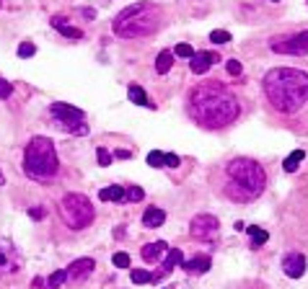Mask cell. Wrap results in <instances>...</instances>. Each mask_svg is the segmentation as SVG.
I'll return each instance as SVG.
<instances>
[{"mask_svg": "<svg viewBox=\"0 0 308 289\" xmlns=\"http://www.w3.org/2000/svg\"><path fill=\"white\" fill-rule=\"evenodd\" d=\"M96 268L94 264V258H78V261H72V264L65 268L68 271V282H83V279L91 276V271Z\"/></svg>", "mask_w": 308, "mask_h": 289, "instance_id": "30bf717a", "label": "cell"}, {"mask_svg": "<svg viewBox=\"0 0 308 289\" xmlns=\"http://www.w3.org/2000/svg\"><path fill=\"white\" fill-rule=\"evenodd\" d=\"M132 282L135 284H148V282H153V274L145 271V268H135L132 271Z\"/></svg>", "mask_w": 308, "mask_h": 289, "instance_id": "603a6c76", "label": "cell"}, {"mask_svg": "<svg viewBox=\"0 0 308 289\" xmlns=\"http://www.w3.org/2000/svg\"><path fill=\"white\" fill-rule=\"evenodd\" d=\"M210 41H213V44H228V41H231V34L223 31V29H215V31L210 34Z\"/></svg>", "mask_w": 308, "mask_h": 289, "instance_id": "484cf974", "label": "cell"}, {"mask_svg": "<svg viewBox=\"0 0 308 289\" xmlns=\"http://www.w3.org/2000/svg\"><path fill=\"white\" fill-rule=\"evenodd\" d=\"M272 3H280V0H272Z\"/></svg>", "mask_w": 308, "mask_h": 289, "instance_id": "f35d334b", "label": "cell"}, {"mask_svg": "<svg viewBox=\"0 0 308 289\" xmlns=\"http://www.w3.org/2000/svg\"><path fill=\"white\" fill-rule=\"evenodd\" d=\"M176 57H187V60H192V57H194V49L189 47V44H179V47H176Z\"/></svg>", "mask_w": 308, "mask_h": 289, "instance_id": "4dcf8cb0", "label": "cell"}, {"mask_svg": "<svg viewBox=\"0 0 308 289\" xmlns=\"http://www.w3.org/2000/svg\"><path fill=\"white\" fill-rule=\"evenodd\" d=\"M303 158H306V152H303V150H293V152H290V155L285 158L283 168L287 170V173H293V170H295V168H298V165H301V163H303Z\"/></svg>", "mask_w": 308, "mask_h": 289, "instance_id": "ffe728a7", "label": "cell"}, {"mask_svg": "<svg viewBox=\"0 0 308 289\" xmlns=\"http://www.w3.org/2000/svg\"><path fill=\"white\" fill-rule=\"evenodd\" d=\"M98 199L101 202H122L124 199V186H106L98 191Z\"/></svg>", "mask_w": 308, "mask_h": 289, "instance_id": "ac0fdd59", "label": "cell"}, {"mask_svg": "<svg viewBox=\"0 0 308 289\" xmlns=\"http://www.w3.org/2000/svg\"><path fill=\"white\" fill-rule=\"evenodd\" d=\"M127 96H130V101L132 103H138V106H148V108H156V103H150V98L148 96H145V90L140 88V85H130V88H127Z\"/></svg>", "mask_w": 308, "mask_h": 289, "instance_id": "e0dca14e", "label": "cell"}, {"mask_svg": "<svg viewBox=\"0 0 308 289\" xmlns=\"http://www.w3.org/2000/svg\"><path fill=\"white\" fill-rule=\"evenodd\" d=\"M238 101L220 83H202L189 93V114L207 129H220L238 119Z\"/></svg>", "mask_w": 308, "mask_h": 289, "instance_id": "6da1fadb", "label": "cell"}, {"mask_svg": "<svg viewBox=\"0 0 308 289\" xmlns=\"http://www.w3.org/2000/svg\"><path fill=\"white\" fill-rule=\"evenodd\" d=\"M114 266L117 268H130V256H127V253H114Z\"/></svg>", "mask_w": 308, "mask_h": 289, "instance_id": "f1b7e54d", "label": "cell"}, {"mask_svg": "<svg viewBox=\"0 0 308 289\" xmlns=\"http://www.w3.org/2000/svg\"><path fill=\"white\" fill-rule=\"evenodd\" d=\"M161 23V8L153 3H135L127 5L124 11L114 18V34L124 39H138L148 36L158 29Z\"/></svg>", "mask_w": 308, "mask_h": 289, "instance_id": "3957f363", "label": "cell"}, {"mask_svg": "<svg viewBox=\"0 0 308 289\" xmlns=\"http://www.w3.org/2000/svg\"><path fill=\"white\" fill-rule=\"evenodd\" d=\"M36 54V47L31 41H21L18 44V57H24V60H29V57H34Z\"/></svg>", "mask_w": 308, "mask_h": 289, "instance_id": "cb8c5ba5", "label": "cell"}, {"mask_svg": "<svg viewBox=\"0 0 308 289\" xmlns=\"http://www.w3.org/2000/svg\"><path fill=\"white\" fill-rule=\"evenodd\" d=\"M114 158H122V160H127V158H130V150H117V152H114Z\"/></svg>", "mask_w": 308, "mask_h": 289, "instance_id": "d590c367", "label": "cell"}, {"mask_svg": "<svg viewBox=\"0 0 308 289\" xmlns=\"http://www.w3.org/2000/svg\"><path fill=\"white\" fill-rule=\"evenodd\" d=\"M272 52L280 54H293V57H301V54H308V31H298L290 36H277V39L269 41Z\"/></svg>", "mask_w": 308, "mask_h": 289, "instance_id": "ba28073f", "label": "cell"}, {"mask_svg": "<svg viewBox=\"0 0 308 289\" xmlns=\"http://www.w3.org/2000/svg\"><path fill=\"white\" fill-rule=\"evenodd\" d=\"M83 16H88V18H94V16H96V11H94V8H86V11H83Z\"/></svg>", "mask_w": 308, "mask_h": 289, "instance_id": "8d00e7d4", "label": "cell"}, {"mask_svg": "<svg viewBox=\"0 0 308 289\" xmlns=\"http://www.w3.org/2000/svg\"><path fill=\"white\" fill-rule=\"evenodd\" d=\"M148 165H153V168H166V165H163V152H158V150L148 152Z\"/></svg>", "mask_w": 308, "mask_h": 289, "instance_id": "83f0119b", "label": "cell"}, {"mask_svg": "<svg viewBox=\"0 0 308 289\" xmlns=\"http://www.w3.org/2000/svg\"><path fill=\"white\" fill-rule=\"evenodd\" d=\"M181 264H184V253H181L179 248H168L166 258H163V271H161V274H153V282H161L166 274H171V268H176Z\"/></svg>", "mask_w": 308, "mask_h": 289, "instance_id": "4fadbf2b", "label": "cell"}, {"mask_svg": "<svg viewBox=\"0 0 308 289\" xmlns=\"http://www.w3.org/2000/svg\"><path fill=\"white\" fill-rule=\"evenodd\" d=\"M179 155H174V152H163V165H166V168H176L179 165Z\"/></svg>", "mask_w": 308, "mask_h": 289, "instance_id": "f546056e", "label": "cell"}, {"mask_svg": "<svg viewBox=\"0 0 308 289\" xmlns=\"http://www.w3.org/2000/svg\"><path fill=\"white\" fill-rule=\"evenodd\" d=\"M228 178H231V184L241 186L251 199L264 191V184H267L264 168H261L257 160H251V158H236V160H231L228 163Z\"/></svg>", "mask_w": 308, "mask_h": 289, "instance_id": "5b68a950", "label": "cell"}, {"mask_svg": "<svg viewBox=\"0 0 308 289\" xmlns=\"http://www.w3.org/2000/svg\"><path fill=\"white\" fill-rule=\"evenodd\" d=\"M215 62H220L217 52H194V57H192V62H189V67H192L194 75H205V72L210 70Z\"/></svg>", "mask_w": 308, "mask_h": 289, "instance_id": "8fae6325", "label": "cell"}, {"mask_svg": "<svg viewBox=\"0 0 308 289\" xmlns=\"http://www.w3.org/2000/svg\"><path fill=\"white\" fill-rule=\"evenodd\" d=\"M60 34L62 36H68V39H83V31L80 29H75V26H60Z\"/></svg>", "mask_w": 308, "mask_h": 289, "instance_id": "d4e9b609", "label": "cell"}, {"mask_svg": "<svg viewBox=\"0 0 308 289\" xmlns=\"http://www.w3.org/2000/svg\"><path fill=\"white\" fill-rule=\"evenodd\" d=\"M283 271L290 279H301L306 274V256H301V253H287L283 258Z\"/></svg>", "mask_w": 308, "mask_h": 289, "instance_id": "7c38bea8", "label": "cell"}, {"mask_svg": "<svg viewBox=\"0 0 308 289\" xmlns=\"http://www.w3.org/2000/svg\"><path fill=\"white\" fill-rule=\"evenodd\" d=\"M264 93L280 114H295L308 101V72L295 67H275L264 75Z\"/></svg>", "mask_w": 308, "mask_h": 289, "instance_id": "7a4b0ae2", "label": "cell"}, {"mask_svg": "<svg viewBox=\"0 0 308 289\" xmlns=\"http://www.w3.org/2000/svg\"><path fill=\"white\" fill-rule=\"evenodd\" d=\"M0 186H3V173H0Z\"/></svg>", "mask_w": 308, "mask_h": 289, "instance_id": "74e56055", "label": "cell"}, {"mask_svg": "<svg viewBox=\"0 0 308 289\" xmlns=\"http://www.w3.org/2000/svg\"><path fill=\"white\" fill-rule=\"evenodd\" d=\"M11 83H8L5 78H0V101H5V98H11Z\"/></svg>", "mask_w": 308, "mask_h": 289, "instance_id": "d6a6232c", "label": "cell"}, {"mask_svg": "<svg viewBox=\"0 0 308 289\" xmlns=\"http://www.w3.org/2000/svg\"><path fill=\"white\" fill-rule=\"evenodd\" d=\"M57 152L49 137H31L24 150V173L34 181H49L57 176Z\"/></svg>", "mask_w": 308, "mask_h": 289, "instance_id": "277c9868", "label": "cell"}, {"mask_svg": "<svg viewBox=\"0 0 308 289\" xmlns=\"http://www.w3.org/2000/svg\"><path fill=\"white\" fill-rule=\"evenodd\" d=\"M210 256H194V258H189V261H184V266L187 268V274H205L207 268H210Z\"/></svg>", "mask_w": 308, "mask_h": 289, "instance_id": "2e32d148", "label": "cell"}, {"mask_svg": "<svg viewBox=\"0 0 308 289\" xmlns=\"http://www.w3.org/2000/svg\"><path fill=\"white\" fill-rule=\"evenodd\" d=\"M142 258L148 261V264H158V261L166 258V253H168V246L163 240H156V243H148V246H142Z\"/></svg>", "mask_w": 308, "mask_h": 289, "instance_id": "5bb4252c", "label": "cell"}, {"mask_svg": "<svg viewBox=\"0 0 308 289\" xmlns=\"http://www.w3.org/2000/svg\"><path fill=\"white\" fill-rule=\"evenodd\" d=\"M96 155H98V165H112V155H109L106 147H98Z\"/></svg>", "mask_w": 308, "mask_h": 289, "instance_id": "1f68e13d", "label": "cell"}, {"mask_svg": "<svg viewBox=\"0 0 308 289\" xmlns=\"http://www.w3.org/2000/svg\"><path fill=\"white\" fill-rule=\"evenodd\" d=\"M142 196H145V191H142L140 186H130V188L124 191V199H127V202H140Z\"/></svg>", "mask_w": 308, "mask_h": 289, "instance_id": "4316f807", "label": "cell"}, {"mask_svg": "<svg viewBox=\"0 0 308 289\" xmlns=\"http://www.w3.org/2000/svg\"><path fill=\"white\" fill-rule=\"evenodd\" d=\"M49 114L57 119V124L62 126V129L75 132V134H86L88 132V126L83 124L86 114L80 111V108H75V106H70V103H52Z\"/></svg>", "mask_w": 308, "mask_h": 289, "instance_id": "52a82bcc", "label": "cell"}, {"mask_svg": "<svg viewBox=\"0 0 308 289\" xmlns=\"http://www.w3.org/2000/svg\"><path fill=\"white\" fill-rule=\"evenodd\" d=\"M44 214H47V209H44V206H34V209H29V217H31V220H44Z\"/></svg>", "mask_w": 308, "mask_h": 289, "instance_id": "e575fe53", "label": "cell"}, {"mask_svg": "<svg viewBox=\"0 0 308 289\" xmlns=\"http://www.w3.org/2000/svg\"><path fill=\"white\" fill-rule=\"evenodd\" d=\"M171 65H174V54H171V52H161L158 60H156V72H158V75H166V72L171 70Z\"/></svg>", "mask_w": 308, "mask_h": 289, "instance_id": "d6986e66", "label": "cell"}, {"mask_svg": "<svg viewBox=\"0 0 308 289\" xmlns=\"http://www.w3.org/2000/svg\"><path fill=\"white\" fill-rule=\"evenodd\" d=\"M60 214H62V220H65L68 227L83 230L94 222V204H91L83 194H68L60 204Z\"/></svg>", "mask_w": 308, "mask_h": 289, "instance_id": "8992f818", "label": "cell"}, {"mask_svg": "<svg viewBox=\"0 0 308 289\" xmlns=\"http://www.w3.org/2000/svg\"><path fill=\"white\" fill-rule=\"evenodd\" d=\"M163 222H166V212H163V209H158V206H148V209H145V214H142V225H145L148 230L161 227Z\"/></svg>", "mask_w": 308, "mask_h": 289, "instance_id": "9a60e30c", "label": "cell"}, {"mask_svg": "<svg viewBox=\"0 0 308 289\" xmlns=\"http://www.w3.org/2000/svg\"><path fill=\"white\" fill-rule=\"evenodd\" d=\"M225 67H228V75H241V72H243V65L238 60H228V65H225Z\"/></svg>", "mask_w": 308, "mask_h": 289, "instance_id": "836d02e7", "label": "cell"}, {"mask_svg": "<svg viewBox=\"0 0 308 289\" xmlns=\"http://www.w3.org/2000/svg\"><path fill=\"white\" fill-rule=\"evenodd\" d=\"M217 227H220V222H217V217L213 214H197L192 225H189V232H192V238L197 240H213L217 235Z\"/></svg>", "mask_w": 308, "mask_h": 289, "instance_id": "9c48e42d", "label": "cell"}, {"mask_svg": "<svg viewBox=\"0 0 308 289\" xmlns=\"http://www.w3.org/2000/svg\"><path fill=\"white\" fill-rule=\"evenodd\" d=\"M246 230H249V235H251V248H259V246H264V243L269 240L267 230L257 227V225H251V227H246Z\"/></svg>", "mask_w": 308, "mask_h": 289, "instance_id": "44dd1931", "label": "cell"}, {"mask_svg": "<svg viewBox=\"0 0 308 289\" xmlns=\"http://www.w3.org/2000/svg\"><path fill=\"white\" fill-rule=\"evenodd\" d=\"M68 282V271L65 268H60V271H54V274L47 279V284H49V289H57V287H62Z\"/></svg>", "mask_w": 308, "mask_h": 289, "instance_id": "7402d4cb", "label": "cell"}]
</instances>
